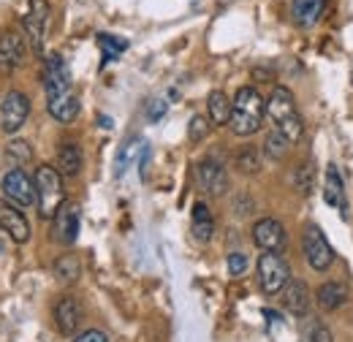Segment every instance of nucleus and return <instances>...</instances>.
<instances>
[{
  "label": "nucleus",
  "instance_id": "29",
  "mask_svg": "<svg viewBox=\"0 0 353 342\" xmlns=\"http://www.w3.org/2000/svg\"><path fill=\"white\" fill-rule=\"evenodd\" d=\"M98 43L106 52V57H117V54H123L128 49L125 39H117V36H109V33H98Z\"/></svg>",
  "mask_w": 353,
  "mask_h": 342
},
{
  "label": "nucleus",
  "instance_id": "4",
  "mask_svg": "<svg viewBox=\"0 0 353 342\" xmlns=\"http://www.w3.org/2000/svg\"><path fill=\"white\" fill-rule=\"evenodd\" d=\"M36 207L41 217H54V212L65 204V190H63V174L54 169V166H39L36 174Z\"/></svg>",
  "mask_w": 353,
  "mask_h": 342
},
{
  "label": "nucleus",
  "instance_id": "14",
  "mask_svg": "<svg viewBox=\"0 0 353 342\" xmlns=\"http://www.w3.org/2000/svg\"><path fill=\"white\" fill-rule=\"evenodd\" d=\"M79 237V207L63 204L54 212V239L60 245H74Z\"/></svg>",
  "mask_w": 353,
  "mask_h": 342
},
{
  "label": "nucleus",
  "instance_id": "23",
  "mask_svg": "<svg viewBox=\"0 0 353 342\" xmlns=\"http://www.w3.org/2000/svg\"><path fill=\"white\" fill-rule=\"evenodd\" d=\"M323 199L329 207H343V179L337 166L326 169V182H323Z\"/></svg>",
  "mask_w": 353,
  "mask_h": 342
},
{
  "label": "nucleus",
  "instance_id": "28",
  "mask_svg": "<svg viewBox=\"0 0 353 342\" xmlns=\"http://www.w3.org/2000/svg\"><path fill=\"white\" fill-rule=\"evenodd\" d=\"M141 147H144V141H141V139H133V141H128V144L123 147V152H120L117 163H114V171H117V174H123V171L128 169V166L133 163V158L139 155V150H141Z\"/></svg>",
  "mask_w": 353,
  "mask_h": 342
},
{
  "label": "nucleus",
  "instance_id": "15",
  "mask_svg": "<svg viewBox=\"0 0 353 342\" xmlns=\"http://www.w3.org/2000/svg\"><path fill=\"white\" fill-rule=\"evenodd\" d=\"M54 321H57V329L63 334H74L79 321H82V310H79V301L65 296L54 304Z\"/></svg>",
  "mask_w": 353,
  "mask_h": 342
},
{
  "label": "nucleus",
  "instance_id": "33",
  "mask_svg": "<svg viewBox=\"0 0 353 342\" xmlns=\"http://www.w3.org/2000/svg\"><path fill=\"white\" fill-rule=\"evenodd\" d=\"M163 114H166V101H161V98L150 101V112H147V120H150V123H158Z\"/></svg>",
  "mask_w": 353,
  "mask_h": 342
},
{
  "label": "nucleus",
  "instance_id": "17",
  "mask_svg": "<svg viewBox=\"0 0 353 342\" xmlns=\"http://www.w3.org/2000/svg\"><path fill=\"white\" fill-rule=\"evenodd\" d=\"M326 8V0H291V17L299 28H312Z\"/></svg>",
  "mask_w": 353,
  "mask_h": 342
},
{
  "label": "nucleus",
  "instance_id": "11",
  "mask_svg": "<svg viewBox=\"0 0 353 342\" xmlns=\"http://www.w3.org/2000/svg\"><path fill=\"white\" fill-rule=\"evenodd\" d=\"M0 231H6L17 245H25L30 239V234H33L28 217L11 201H0Z\"/></svg>",
  "mask_w": 353,
  "mask_h": 342
},
{
  "label": "nucleus",
  "instance_id": "19",
  "mask_svg": "<svg viewBox=\"0 0 353 342\" xmlns=\"http://www.w3.org/2000/svg\"><path fill=\"white\" fill-rule=\"evenodd\" d=\"M348 299V288H345V283H340V280H329V283H323L321 288H318V304L323 307V310H337L340 304H345Z\"/></svg>",
  "mask_w": 353,
  "mask_h": 342
},
{
  "label": "nucleus",
  "instance_id": "22",
  "mask_svg": "<svg viewBox=\"0 0 353 342\" xmlns=\"http://www.w3.org/2000/svg\"><path fill=\"white\" fill-rule=\"evenodd\" d=\"M54 277L63 283V285H71V283H77L79 280V274H82V266H79V258L77 256H63L54 261Z\"/></svg>",
  "mask_w": 353,
  "mask_h": 342
},
{
  "label": "nucleus",
  "instance_id": "31",
  "mask_svg": "<svg viewBox=\"0 0 353 342\" xmlns=\"http://www.w3.org/2000/svg\"><path fill=\"white\" fill-rule=\"evenodd\" d=\"M228 272H231V277L245 274L248 272V258L242 256V253H231L228 256Z\"/></svg>",
  "mask_w": 353,
  "mask_h": 342
},
{
  "label": "nucleus",
  "instance_id": "13",
  "mask_svg": "<svg viewBox=\"0 0 353 342\" xmlns=\"http://www.w3.org/2000/svg\"><path fill=\"white\" fill-rule=\"evenodd\" d=\"M28 43L17 30H8L0 36V71H17L25 60Z\"/></svg>",
  "mask_w": 353,
  "mask_h": 342
},
{
  "label": "nucleus",
  "instance_id": "1",
  "mask_svg": "<svg viewBox=\"0 0 353 342\" xmlns=\"http://www.w3.org/2000/svg\"><path fill=\"white\" fill-rule=\"evenodd\" d=\"M46 109L57 123H74L79 117V98L71 90V74L60 54H49L44 66Z\"/></svg>",
  "mask_w": 353,
  "mask_h": 342
},
{
  "label": "nucleus",
  "instance_id": "7",
  "mask_svg": "<svg viewBox=\"0 0 353 342\" xmlns=\"http://www.w3.org/2000/svg\"><path fill=\"white\" fill-rule=\"evenodd\" d=\"M302 248H305V258H307V263L315 269V272H326V269L332 266V261H334V250H332L329 239L323 237V231H321L315 223L305 225Z\"/></svg>",
  "mask_w": 353,
  "mask_h": 342
},
{
  "label": "nucleus",
  "instance_id": "16",
  "mask_svg": "<svg viewBox=\"0 0 353 342\" xmlns=\"http://www.w3.org/2000/svg\"><path fill=\"white\" fill-rule=\"evenodd\" d=\"M283 301H285V307L294 312V315H307L310 310V291L307 285L302 283V280H288L285 283V288H283Z\"/></svg>",
  "mask_w": 353,
  "mask_h": 342
},
{
  "label": "nucleus",
  "instance_id": "20",
  "mask_svg": "<svg viewBox=\"0 0 353 342\" xmlns=\"http://www.w3.org/2000/svg\"><path fill=\"white\" fill-rule=\"evenodd\" d=\"M207 109H210V120L215 125H225L231 120V98L223 90H212L207 98Z\"/></svg>",
  "mask_w": 353,
  "mask_h": 342
},
{
  "label": "nucleus",
  "instance_id": "6",
  "mask_svg": "<svg viewBox=\"0 0 353 342\" xmlns=\"http://www.w3.org/2000/svg\"><path fill=\"white\" fill-rule=\"evenodd\" d=\"M291 280V272H288V263L280 258V253H261L259 258V283H261V291L274 296L285 288V283Z\"/></svg>",
  "mask_w": 353,
  "mask_h": 342
},
{
  "label": "nucleus",
  "instance_id": "27",
  "mask_svg": "<svg viewBox=\"0 0 353 342\" xmlns=\"http://www.w3.org/2000/svg\"><path fill=\"white\" fill-rule=\"evenodd\" d=\"M312 182H315V174H312V163H305L294 171V188L302 193V196H310L312 193Z\"/></svg>",
  "mask_w": 353,
  "mask_h": 342
},
{
  "label": "nucleus",
  "instance_id": "8",
  "mask_svg": "<svg viewBox=\"0 0 353 342\" xmlns=\"http://www.w3.org/2000/svg\"><path fill=\"white\" fill-rule=\"evenodd\" d=\"M25 33L33 52H44L46 33H49V3L46 0H30L28 14H25Z\"/></svg>",
  "mask_w": 353,
  "mask_h": 342
},
{
  "label": "nucleus",
  "instance_id": "25",
  "mask_svg": "<svg viewBox=\"0 0 353 342\" xmlns=\"http://www.w3.org/2000/svg\"><path fill=\"white\" fill-rule=\"evenodd\" d=\"M288 144H291V141H288V139H285L280 130L274 128L272 133H269V136H266L264 150H266V155H269V158H274V161H277V158H283V155H285Z\"/></svg>",
  "mask_w": 353,
  "mask_h": 342
},
{
  "label": "nucleus",
  "instance_id": "12",
  "mask_svg": "<svg viewBox=\"0 0 353 342\" xmlns=\"http://www.w3.org/2000/svg\"><path fill=\"white\" fill-rule=\"evenodd\" d=\"M196 182L210 196H223L228 190V174L215 158H207L196 166Z\"/></svg>",
  "mask_w": 353,
  "mask_h": 342
},
{
  "label": "nucleus",
  "instance_id": "9",
  "mask_svg": "<svg viewBox=\"0 0 353 342\" xmlns=\"http://www.w3.org/2000/svg\"><path fill=\"white\" fill-rule=\"evenodd\" d=\"M28 114H30V101H28V95L19 92V90H11V92L3 98V103H0V125H3V130H6V133H17V130L25 125Z\"/></svg>",
  "mask_w": 353,
  "mask_h": 342
},
{
  "label": "nucleus",
  "instance_id": "2",
  "mask_svg": "<svg viewBox=\"0 0 353 342\" xmlns=\"http://www.w3.org/2000/svg\"><path fill=\"white\" fill-rule=\"evenodd\" d=\"M266 114V101L256 87H239V92L231 101V120L228 125L236 136H253L261 128Z\"/></svg>",
  "mask_w": 353,
  "mask_h": 342
},
{
  "label": "nucleus",
  "instance_id": "24",
  "mask_svg": "<svg viewBox=\"0 0 353 342\" xmlns=\"http://www.w3.org/2000/svg\"><path fill=\"white\" fill-rule=\"evenodd\" d=\"M236 169L242 171V174H259V169H261L259 150H253V147L239 150V155H236Z\"/></svg>",
  "mask_w": 353,
  "mask_h": 342
},
{
  "label": "nucleus",
  "instance_id": "21",
  "mask_svg": "<svg viewBox=\"0 0 353 342\" xmlns=\"http://www.w3.org/2000/svg\"><path fill=\"white\" fill-rule=\"evenodd\" d=\"M212 234H215V220H212V214L207 210V204L199 201V204L193 207V237H196L199 242H210Z\"/></svg>",
  "mask_w": 353,
  "mask_h": 342
},
{
  "label": "nucleus",
  "instance_id": "26",
  "mask_svg": "<svg viewBox=\"0 0 353 342\" xmlns=\"http://www.w3.org/2000/svg\"><path fill=\"white\" fill-rule=\"evenodd\" d=\"M6 155H8L14 163H28V161L33 158V147H30V141L14 139V141H8V147H6Z\"/></svg>",
  "mask_w": 353,
  "mask_h": 342
},
{
  "label": "nucleus",
  "instance_id": "18",
  "mask_svg": "<svg viewBox=\"0 0 353 342\" xmlns=\"http://www.w3.org/2000/svg\"><path fill=\"white\" fill-rule=\"evenodd\" d=\"M57 171L63 177H77L82 171V150L77 144H71V141L60 144V150H57Z\"/></svg>",
  "mask_w": 353,
  "mask_h": 342
},
{
  "label": "nucleus",
  "instance_id": "30",
  "mask_svg": "<svg viewBox=\"0 0 353 342\" xmlns=\"http://www.w3.org/2000/svg\"><path fill=\"white\" fill-rule=\"evenodd\" d=\"M207 133H210V120H204L201 114H196V117L190 120V125H188V136H190V141H201Z\"/></svg>",
  "mask_w": 353,
  "mask_h": 342
},
{
  "label": "nucleus",
  "instance_id": "34",
  "mask_svg": "<svg viewBox=\"0 0 353 342\" xmlns=\"http://www.w3.org/2000/svg\"><path fill=\"white\" fill-rule=\"evenodd\" d=\"M74 342H109V337L103 332H98V329H90V332H82Z\"/></svg>",
  "mask_w": 353,
  "mask_h": 342
},
{
  "label": "nucleus",
  "instance_id": "32",
  "mask_svg": "<svg viewBox=\"0 0 353 342\" xmlns=\"http://www.w3.org/2000/svg\"><path fill=\"white\" fill-rule=\"evenodd\" d=\"M307 342H332V334L326 332V326H321V323H310Z\"/></svg>",
  "mask_w": 353,
  "mask_h": 342
},
{
  "label": "nucleus",
  "instance_id": "5",
  "mask_svg": "<svg viewBox=\"0 0 353 342\" xmlns=\"http://www.w3.org/2000/svg\"><path fill=\"white\" fill-rule=\"evenodd\" d=\"M3 196H6V201L17 204L19 210L33 207L36 199H39L36 196V179L17 166V169H11L3 177Z\"/></svg>",
  "mask_w": 353,
  "mask_h": 342
},
{
  "label": "nucleus",
  "instance_id": "3",
  "mask_svg": "<svg viewBox=\"0 0 353 342\" xmlns=\"http://www.w3.org/2000/svg\"><path fill=\"white\" fill-rule=\"evenodd\" d=\"M266 114L272 117L274 128L280 130L288 141H299V139H302L305 123H302V117H299V112H296V103H294L291 90L274 87L272 95H269V101H266Z\"/></svg>",
  "mask_w": 353,
  "mask_h": 342
},
{
  "label": "nucleus",
  "instance_id": "10",
  "mask_svg": "<svg viewBox=\"0 0 353 342\" xmlns=\"http://www.w3.org/2000/svg\"><path fill=\"white\" fill-rule=\"evenodd\" d=\"M253 242L264 253H280L285 248L288 237H285V228H283V223L277 217H264V220H259L253 225Z\"/></svg>",
  "mask_w": 353,
  "mask_h": 342
}]
</instances>
